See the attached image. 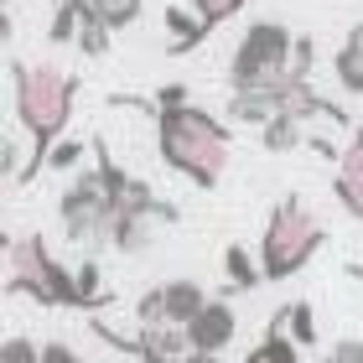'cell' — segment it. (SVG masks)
I'll list each match as a JSON object with an SVG mask.
<instances>
[{"label": "cell", "instance_id": "1", "mask_svg": "<svg viewBox=\"0 0 363 363\" xmlns=\"http://www.w3.org/2000/svg\"><path fill=\"white\" fill-rule=\"evenodd\" d=\"M73 99H78V78L62 73L57 62H21L11 57V104H16V120L31 135V161L21 182H37L47 172V156L52 145L62 140V130L73 120Z\"/></svg>", "mask_w": 363, "mask_h": 363}, {"label": "cell", "instance_id": "2", "mask_svg": "<svg viewBox=\"0 0 363 363\" xmlns=\"http://www.w3.org/2000/svg\"><path fill=\"white\" fill-rule=\"evenodd\" d=\"M156 114V151L172 172H182L192 187L213 192L228 172V125L213 120L197 104H145Z\"/></svg>", "mask_w": 363, "mask_h": 363}, {"label": "cell", "instance_id": "3", "mask_svg": "<svg viewBox=\"0 0 363 363\" xmlns=\"http://www.w3.org/2000/svg\"><path fill=\"white\" fill-rule=\"evenodd\" d=\"M6 291L31 296L37 306H73L78 311V270H62L42 234L6 239Z\"/></svg>", "mask_w": 363, "mask_h": 363}, {"label": "cell", "instance_id": "4", "mask_svg": "<svg viewBox=\"0 0 363 363\" xmlns=\"http://www.w3.org/2000/svg\"><path fill=\"white\" fill-rule=\"evenodd\" d=\"M327 244V228L317 223L301 197H280L270 208V223H265V239H259V270L265 280H291L296 270H306V259Z\"/></svg>", "mask_w": 363, "mask_h": 363}, {"label": "cell", "instance_id": "5", "mask_svg": "<svg viewBox=\"0 0 363 363\" xmlns=\"http://www.w3.org/2000/svg\"><path fill=\"white\" fill-rule=\"evenodd\" d=\"M291 57L296 37L280 21H250V31L239 37L234 57H228V84L234 89H286L291 84Z\"/></svg>", "mask_w": 363, "mask_h": 363}, {"label": "cell", "instance_id": "6", "mask_svg": "<svg viewBox=\"0 0 363 363\" xmlns=\"http://www.w3.org/2000/svg\"><path fill=\"white\" fill-rule=\"evenodd\" d=\"M57 213H62V234L73 244H84V250H109V239H114V197L104 187V177H99V167L73 177L68 187H62Z\"/></svg>", "mask_w": 363, "mask_h": 363}, {"label": "cell", "instance_id": "7", "mask_svg": "<svg viewBox=\"0 0 363 363\" xmlns=\"http://www.w3.org/2000/svg\"><path fill=\"white\" fill-rule=\"evenodd\" d=\"M239 337V311L228 301H208L197 317L187 322V348H203V353H223L228 342Z\"/></svg>", "mask_w": 363, "mask_h": 363}, {"label": "cell", "instance_id": "8", "mask_svg": "<svg viewBox=\"0 0 363 363\" xmlns=\"http://www.w3.org/2000/svg\"><path fill=\"white\" fill-rule=\"evenodd\" d=\"M333 197L342 208L353 213V218L363 223V125L353 130V140L342 145V156H337V177H333Z\"/></svg>", "mask_w": 363, "mask_h": 363}, {"label": "cell", "instance_id": "9", "mask_svg": "<svg viewBox=\"0 0 363 363\" xmlns=\"http://www.w3.org/2000/svg\"><path fill=\"white\" fill-rule=\"evenodd\" d=\"M333 73H337V84L348 94H363V21L348 26V37H342L337 57H333Z\"/></svg>", "mask_w": 363, "mask_h": 363}, {"label": "cell", "instance_id": "10", "mask_svg": "<svg viewBox=\"0 0 363 363\" xmlns=\"http://www.w3.org/2000/svg\"><path fill=\"white\" fill-rule=\"evenodd\" d=\"M167 31H172V47H167V52H172V57H182V52H192V47L203 42L213 26H208L197 11H182V6H172V11H167Z\"/></svg>", "mask_w": 363, "mask_h": 363}, {"label": "cell", "instance_id": "11", "mask_svg": "<svg viewBox=\"0 0 363 363\" xmlns=\"http://www.w3.org/2000/svg\"><path fill=\"white\" fill-rule=\"evenodd\" d=\"M203 306H208V296H203V286H197V280H167V322L187 327Z\"/></svg>", "mask_w": 363, "mask_h": 363}, {"label": "cell", "instance_id": "12", "mask_svg": "<svg viewBox=\"0 0 363 363\" xmlns=\"http://www.w3.org/2000/svg\"><path fill=\"white\" fill-rule=\"evenodd\" d=\"M306 120H296V114H275V120L270 125H259V140H265V151H296V145H306L311 135H306V130H301Z\"/></svg>", "mask_w": 363, "mask_h": 363}, {"label": "cell", "instance_id": "13", "mask_svg": "<svg viewBox=\"0 0 363 363\" xmlns=\"http://www.w3.org/2000/svg\"><path fill=\"white\" fill-rule=\"evenodd\" d=\"M223 275H228V286H239V291H255L259 280H265V270H255V259L244 244H228L223 250Z\"/></svg>", "mask_w": 363, "mask_h": 363}, {"label": "cell", "instance_id": "14", "mask_svg": "<svg viewBox=\"0 0 363 363\" xmlns=\"http://www.w3.org/2000/svg\"><path fill=\"white\" fill-rule=\"evenodd\" d=\"M140 6H145V0H89V11H94L109 31L135 26V21H140Z\"/></svg>", "mask_w": 363, "mask_h": 363}, {"label": "cell", "instance_id": "15", "mask_svg": "<svg viewBox=\"0 0 363 363\" xmlns=\"http://www.w3.org/2000/svg\"><path fill=\"white\" fill-rule=\"evenodd\" d=\"M109 37H114V31L99 21L94 11H84V26H78V42H73V47H78L84 57H104V52H109Z\"/></svg>", "mask_w": 363, "mask_h": 363}, {"label": "cell", "instance_id": "16", "mask_svg": "<svg viewBox=\"0 0 363 363\" xmlns=\"http://www.w3.org/2000/svg\"><path fill=\"white\" fill-rule=\"evenodd\" d=\"M135 322L140 327H161V322H167V286H151L135 301Z\"/></svg>", "mask_w": 363, "mask_h": 363}, {"label": "cell", "instance_id": "17", "mask_svg": "<svg viewBox=\"0 0 363 363\" xmlns=\"http://www.w3.org/2000/svg\"><path fill=\"white\" fill-rule=\"evenodd\" d=\"M286 333H291L296 342H311V337H317V322H311V306H306V301H291V306H286Z\"/></svg>", "mask_w": 363, "mask_h": 363}, {"label": "cell", "instance_id": "18", "mask_svg": "<svg viewBox=\"0 0 363 363\" xmlns=\"http://www.w3.org/2000/svg\"><path fill=\"white\" fill-rule=\"evenodd\" d=\"M192 11L203 16L208 26H223L228 16H239V11H244V0H192Z\"/></svg>", "mask_w": 363, "mask_h": 363}, {"label": "cell", "instance_id": "19", "mask_svg": "<svg viewBox=\"0 0 363 363\" xmlns=\"http://www.w3.org/2000/svg\"><path fill=\"white\" fill-rule=\"evenodd\" d=\"M78 161H84V145L78 140H57L52 156H47V172H78Z\"/></svg>", "mask_w": 363, "mask_h": 363}, {"label": "cell", "instance_id": "20", "mask_svg": "<svg viewBox=\"0 0 363 363\" xmlns=\"http://www.w3.org/2000/svg\"><path fill=\"white\" fill-rule=\"evenodd\" d=\"M0 363H42V348L31 337H6V348H0Z\"/></svg>", "mask_w": 363, "mask_h": 363}, {"label": "cell", "instance_id": "21", "mask_svg": "<svg viewBox=\"0 0 363 363\" xmlns=\"http://www.w3.org/2000/svg\"><path fill=\"white\" fill-rule=\"evenodd\" d=\"M311 57H317V47H311V37H296V57H291V78H306V73H311Z\"/></svg>", "mask_w": 363, "mask_h": 363}, {"label": "cell", "instance_id": "22", "mask_svg": "<svg viewBox=\"0 0 363 363\" xmlns=\"http://www.w3.org/2000/svg\"><path fill=\"white\" fill-rule=\"evenodd\" d=\"M42 363H84L68 342H42Z\"/></svg>", "mask_w": 363, "mask_h": 363}, {"label": "cell", "instance_id": "23", "mask_svg": "<svg viewBox=\"0 0 363 363\" xmlns=\"http://www.w3.org/2000/svg\"><path fill=\"white\" fill-rule=\"evenodd\" d=\"M156 104H187V84H167L156 94Z\"/></svg>", "mask_w": 363, "mask_h": 363}, {"label": "cell", "instance_id": "24", "mask_svg": "<svg viewBox=\"0 0 363 363\" xmlns=\"http://www.w3.org/2000/svg\"><path fill=\"white\" fill-rule=\"evenodd\" d=\"M244 363H280V353H275V342L265 337V342H259V348H255L250 358H244Z\"/></svg>", "mask_w": 363, "mask_h": 363}, {"label": "cell", "instance_id": "25", "mask_svg": "<svg viewBox=\"0 0 363 363\" xmlns=\"http://www.w3.org/2000/svg\"><path fill=\"white\" fill-rule=\"evenodd\" d=\"M177 363H223V358H218V353H203V348H187Z\"/></svg>", "mask_w": 363, "mask_h": 363}, {"label": "cell", "instance_id": "26", "mask_svg": "<svg viewBox=\"0 0 363 363\" xmlns=\"http://www.w3.org/2000/svg\"><path fill=\"white\" fill-rule=\"evenodd\" d=\"M348 270H353V280H363V259H358V265H348Z\"/></svg>", "mask_w": 363, "mask_h": 363}, {"label": "cell", "instance_id": "27", "mask_svg": "<svg viewBox=\"0 0 363 363\" xmlns=\"http://www.w3.org/2000/svg\"><path fill=\"white\" fill-rule=\"evenodd\" d=\"M6 6H16V0H6Z\"/></svg>", "mask_w": 363, "mask_h": 363}]
</instances>
